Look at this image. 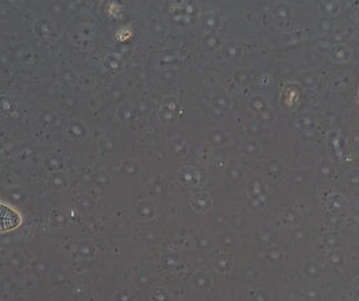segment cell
<instances>
[{"label":"cell","instance_id":"1","mask_svg":"<svg viewBox=\"0 0 359 301\" xmlns=\"http://www.w3.org/2000/svg\"><path fill=\"white\" fill-rule=\"evenodd\" d=\"M22 219L18 213H15L11 207H7L0 203V232L14 230L20 225Z\"/></svg>","mask_w":359,"mask_h":301}]
</instances>
